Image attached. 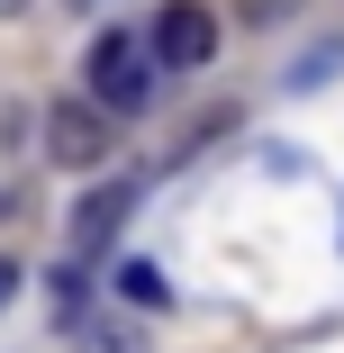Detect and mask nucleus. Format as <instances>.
I'll use <instances>...</instances> for the list:
<instances>
[{
    "label": "nucleus",
    "mask_w": 344,
    "mask_h": 353,
    "mask_svg": "<svg viewBox=\"0 0 344 353\" xmlns=\"http://www.w3.org/2000/svg\"><path fill=\"white\" fill-rule=\"evenodd\" d=\"M91 91H100V109H109V118H136V109L154 100V37L109 28V37L91 46Z\"/></svg>",
    "instance_id": "obj_1"
},
{
    "label": "nucleus",
    "mask_w": 344,
    "mask_h": 353,
    "mask_svg": "<svg viewBox=\"0 0 344 353\" xmlns=\"http://www.w3.org/2000/svg\"><path fill=\"white\" fill-rule=\"evenodd\" d=\"M281 10H290V0H245V19H254V28H263V19H281Z\"/></svg>",
    "instance_id": "obj_6"
},
{
    "label": "nucleus",
    "mask_w": 344,
    "mask_h": 353,
    "mask_svg": "<svg viewBox=\"0 0 344 353\" xmlns=\"http://www.w3.org/2000/svg\"><path fill=\"white\" fill-rule=\"evenodd\" d=\"M209 54H218V10H199V0H172V10L154 19V63H172V73H199Z\"/></svg>",
    "instance_id": "obj_2"
},
{
    "label": "nucleus",
    "mask_w": 344,
    "mask_h": 353,
    "mask_svg": "<svg viewBox=\"0 0 344 353\" xmlns=\"http://www.w3.org/2000/svg\"><path fill=\"white\" fill-rule=\"evenodd\" d=\"M73 10H91V0H73Z\"/></svg>",
    "instance_id": "obj_9"
},
{
    "label": "nucleus",
    "mask_w": 344,
    "mask_h": 353,
    "mask_svg": "<svg viewBox=\"0 0 344 353\" xmlns=\"http://www.w3.org/2000/svg\"><path fill=\"white\" fill-rule=\"evenodd\" d=\"M10 290H19V263H0V308H10Z\"/></svg>",
    "instance_id": "obj_7"
},
{
    "label": "nucleus",
    "mask_w": 344,
    "mask_h": 353,
    "mask_svg": "<svg viewBox=\"0 0 344 353\" xmlns=\"http://www.w3.org/2000/svg\"><path fill=\"white\" fill-rule=\"evenodd\" d=\"M45 145H54V163H73V172H82V163L109 154V118L82 109V100H54V109H45Z\"/></svg>",
    "instance_id": "obj_3"
},
{
    "label": "nucleus",
    "mask_w": 344,
    "mask_h": 353,
    "mask_svg": "<svg viewBox=\"0 0 344 353\" xmlns=\"http://www.w3.org/2000/svg\"><path fill=\"white\" fill-rule=\"evenodd\" d=\"M10 10H19V0H0V19H10Z\"/></svg>",
    "instance_id": "obj_8"
},
{
    "label": "nucleus",
    "mask_w": 344,
    "mask_h": 353,
    "mask_svg": "<svg viewBox=\"0 0 344 353\" xmlns=\"http://www.w3.org/2000/svg\"><path fill=\"white\" fill-rule=\"evenodd\" d=\"M136 190H145V181H100V190L73 199V245H82V254H100V245L136 218Z\"/></svg>",
    "instance_id": "obj_4"
},
{
    "label": "nucleus",
    "mask_w": 344,
    "mask_h": 353,
    "mask_svg": "<svg viewBox=\"0 0 344 353\" xmlns=\"http://www.w3.org/2000/svg\"><path fill=\"white\" fill-rule=\"evenodd\" d=\"M118 299H136V308H163L172 290H163V272H154V263H127V272H118Z\"/></svg>",
    "instance_id": "obj_5"
}]
</instances>
